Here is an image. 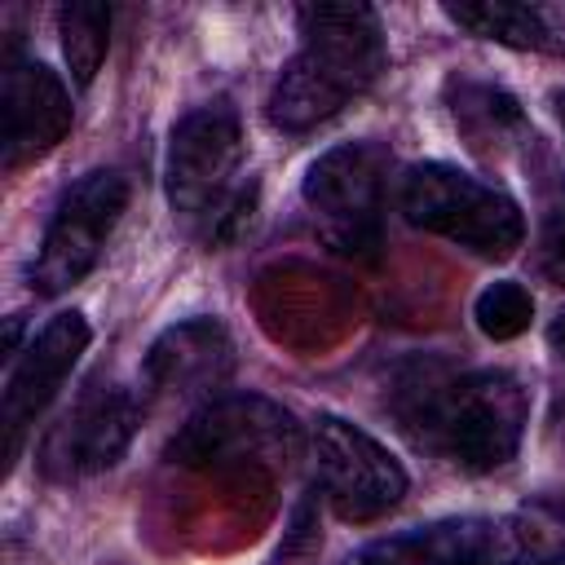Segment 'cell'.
Segmentation results:
<instances>
[{
  "label": "cell",
  "mask_w": 565,
  "mask_h": 565,
  "mask_svg": "<svg viewBox=\"0 0 565 565\" xmlns=\"http://www.w3.org/2000/svg\"><path fill=\"white\" fill-rule=\"evenodd\" d=\"M552 102H556V115H561V128H565V93H556Z\"/></svg>",
  "instance_id": "ffe728a7"
},
{
  "label": "cell",
  "mask_w": 565,
  "mask_h": 565,
  "mask_svg": "<svg viewBox=\"0 0 565 565\" xmlns=\"http://www.w3.org/2000/svg\"><path fill=\"white\" fill-rule=\"evenodd\" d=\"M393 411L419 446L468 472H494L521 446L530 397L508 371L450 375L441 366H415L397 384Z\"/></svg>",
  "instance_id": "6da1fadb"
},
{
  "label": "cell",
  "mask_w": 565,
  "mask_h": 565,
  "mask_svg": "<svg viewBox=\"0 0 565 565\" xmlns=\"http://www.w3.org/2000/svg\"><path fill=\"white\" fill-rule=\"evenodd\" d=\"M402 212L411 225L490 260L512 256L525 238L521 207L503 190L455 163H415L402 177Z\"/></svg>",
  "instance_id": "277c9868"
},
{
  "label": "cell",
  "mask_w": 565,
  "mask_h": 565,
  "mask_svg": "<svg viewBox=\"0 0 565 565\" xmlns=\"http://www.w3.org/2000/svg\"><path fill=\"white\" fill-rule=\"evenodd\" d=\"M552 344H556V349L565 353V313H561V318L552 322Z\"/></svg>",
  "instance_id": "d6986e66"
},
{
  "label": "cell",
  "mask_w": 565,
  "mask_h": 565,
  "mask_svg": "<svg viewBox=\"0 0 565 565\" xmlns=\"http://www.w3.org/2000/svg\"><path fill=\"white\" fill-rule=\"evenodd\" d=\"M446 18L481 40L512 44V49H561L552 22L534 4H512V0H472V4H446Z\"/></svg>",
  "instance_id": "5bb4252c"
},
{
  "label": "cell",
  "mask_w": 565,
  "mask_h": 565,
  "mask_svg": "<svg viewBox=\"0 0 565 565\" xmlns=\"http://www.w3.org/2000/svg\"><path fill=\"white\" fill-rule=\"evenodd\" d=\"M57 31H62V57L75 75V84H93L102 57H106V44H110V9L106 4H66L57 13Z\"/></svg>",
  "instance_id": "9a60e30c"
},
{
  "label": "cell",
  "mask_w": 565,
  "mask_h": 565,
  "mask_svg": "<svg viewBox=\"0 0 565 565\" xmlns=\"http://www.w3.org/2000/svg\"><path fill=\"white\" fill-rule=\"evenodd\" d=\"M472 318H477V327H481L490 340H516V335L530 327V318H534V300H530V291H525L521 282L503 278V282H490V287L477 296Z\"/></svg>",
  "instance_id": "e0dca14e"
},
{
  "label": "cell",
  "mask_w": 565,
  "mask_h": 565,
  "mask_svg": "<svg viewBox=\"0 0 565 565\" xmlns=\"http://www.w3.org/2000/svg\"><path fill=\"white\" fill-rule=\"evenodd\" d=\"M450 97H455V119L477 137V141H490V137H503L512 128H521V106L503 93V88H490V84H450Z\"/></svg>",
  "instance_id": "2e32d148"
},
{
  "label": "cell",
  "mask_w": 565,
  "mask_h": 565,
  "mask_svg": "<svg viewBox=\"0 0 565 565\" xmlns=\"http://www.w3.org/2000/svg\"><path fill=\"white\" fill-rule=\"evenodd\" d=\"M168 207L185 234L225 243L243 230L256 203V185L243 181V128L230 106H203L185 115L168 137Z\"/></svg>",
  "instance_id": "3957f363"
},
{
  "label": "cell",
  "mask_w": 565,
  "mask_h": 565,
  "mask_svg": "<svg viewBox=\"0 0 565 565\" xmlns=\"http://www.w3.org/2000/svg\"><path fill=\"white\" fill-rule=\"evenodd\" d=\"M141 415H146V397H137L132 388L88 384L71 402V411L49 428L40 446V472L49 481H79L110 468L128 450Z\"/></svg>",
  "instance_id": "9c48e42d"
},
{
  "label": "cell",
  "mask_w": 565,
  "mask_h": 565,
  "mask_svg": "<svg viewBox=\"0 0 565 565\" xmlns=\"http://www.w3.org/2000/svg\"><path fill=\"white\" fill-rule=\"evenodd\" d=\"M525 565H565V556H552V561H525Z\"/></svg>",
  "instance_id": "44dd1931"
},
{
  "label": "cell",
  "mask_w": 565,
  "mask_h": 565,
  "mask_svg": "<svg viewBox=\"0 0 565 565\" xmlns=\"http://www.w3.org/2000/svg\"><path fill=\"white\" fill-rule=\"evenodd\" d=\"M0 110H4V168H22L40 154H49L66 132H71V97L66 84L40 66V62H18L9 57L4 84H0Z\"/></svg>",
  "instance_id": "4fadbf2b"
},
{
  "label": "cell",
  "mask_w": 565,
  "mask_h": 565,
  "mask_svg": "<svg viewBox=\"0 0 565 565\" xmlns=\"http://www.w3.org/2000/svg\"><path fill=\"white\" fill-rule=\"evenodd\" d=\"M168 450L185 468L274 472L296 450V424L282 406H274L265 397H212L177 428Z\"/></svg>",
  "instance_id": "8992f818"
},
{
  "label": "cell",
  "mask_w": 565,
  "mask_h": 565,
  "mask_svg": "<svg viewBox=\"0 0 565 565\" xmlns=\"http://www.w3.org/2000/svg\"><path fill=\"white\" fill-rule=\"evenodd\" d=\"M313 481L340 521H375L406 494V468L358 424L322 415L313 424Z\"/></svg>",
  "instance_id": "ba28073f"
},
{
  "label": "cell",
  "mask_w": 565,
  "mask_h": 565,
  "mask_svg": "<svg viewBox=\"0 0 565 565\" xmlns=\"http://www.w3.org/2000/svg\"><path fill=\"white\" fill-rule=\"evenodd\" d=\"M384 172L388 154L375 141H349L309 163L300 194L331 252L375 256L384 234Z\"/></svg>",
  "instance_id": "5b68a950"
},
{
  "label": "cell",
  "mask_w": 565,
  "mask_h": 565,
  "mask_svg": "<svg viewBox=\"0 0 565 565\" xmlns=\"http://www.w3.org/2000/svg\"><path fill=\"white\" fill-rule=\"evenodd\" d=\"M234 349L221 322L212 318H190L168 327L146 362H141V397L154 402H212L216 384L230 375Z\"/></svg>",
  "instance_id": "7c38bea8"
},
{
  "label": "cell",
  "mask_w": 565,
  "mask_h": 565,
  "mask_svg": "<svg viewBox=\"0 0 565 565\" xmlns=\"http://www.w3.org/2000/svg\"><path fill=\"white\" fill-rule=\"evenodd\" d=\"M539 260H543V274H547L552 282L565 287V203L552 207V216H547V225H543Z\"/></svg>",
  "instance_id": "ac0fdd59"
},
{
  "label": "cell",
  "mask_w": 565,
  "mask_h": 565,
  "mask_svg": "<svg viewBox=\"0 0 565 565\" xmlns=\"http://www.w3.org/2000/svg\"><path fill=\"white\" fill-rule=\"evenodd\" d=\"M362 565H525V534L516 521L455 516L362 547Z\"/></svg>",
  "instance_id": "8fae6325"
},
{
  "label": "cell",
  "mask_w": 565,
  "mask_h": 565,
  "mask_svg": "<svg viewBox=\"0 0 565 565\" xmlns=\"http://www.w3.org/2000/svg\"><path fill=\"white\" fill-rule=\"evenodd\" d=\"M88 322L84 313H57L40 327V335H31V344L13 358L9 380H4V402H0V428H4V459L13 463L22 450V437L31 433V424L44 415V406L57 397L62 380L71 375V366L79 362V353L88 349Z\"/></svg>",
  "instance_id": "30bf717a"
},
{
  "label": "cell",
  "mask_w": 565,
  "mask_h": 565,
  "mask_svg": "<svg viewBox=\"0 0 565 565\" xmlns=\"http://www.w3.org/2000/svg\"><path fill=\"white\" fill-rule=\"evenodd\" d=\"M128 207V181L115 168H97L79 177L62 203L53 207V221L44 230V243L31 260V287L40 296H62L75 282L88 278L97 265L106 238L115 234L119 216Z\"/></svg>",
  "instance_id": "52a82bcc"
},
{
  "label": "cell",
  "mask_w": 565,
  "mask_h": 565,
  "mask_svg": "<svg viewBox=\"0 0 565 565\" xmlns=\"http://www.w3.org/2000/svg\"><path fill=\"white\" fill-rule=\"evenodd\" d=\"M384 71V31L366 4H309L300 9V49L269 93V119L282 132H309Z\"/></svg>",
  "instance_id": "7a4b0ae2"
}]
</instances>
